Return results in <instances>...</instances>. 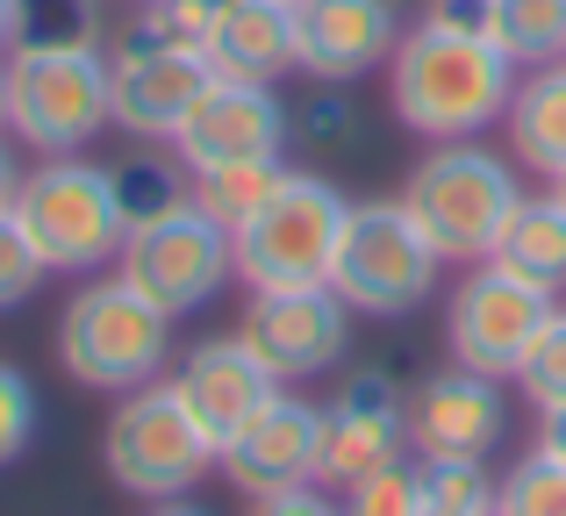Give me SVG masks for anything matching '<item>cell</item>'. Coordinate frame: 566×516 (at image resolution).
<instances>
[{
    "mask_svg": "<svg viewBox=\"0 0 566 516\" xmlns=\"http://www.w3.org/2000/svg\"><path fill=\"white\" fill-rule=\"evenodd\" d=\"M237 337L265 359V373L280 388H302V380L331 373L352 351V308L331 287H280V294H251Z\"/></svg>",
    "mask_w": 566,
    "mask_h": 516,
    "instance_id": "11",
    "label": "cell"
},
{
    "mask_svg": "<svg viewBox=\"0 0 566 516\" xmlns=\"http://www.w3.org/2000/svg\"><path fill=\"white\" fill-rule=\"evenodd\" d=\"M553 294L516 280L510 265L481 259L467 265V280L452 287L444 302V345H452V366H473V373H495V380H516L531 337L553 323Z\"/></svg>",
    "mask_w": 566,
    "mask_h": 516,
    "instance_id": "10",
    "label": "cell"
},
{
    "mask_svg": "<svg viewBox=\"0 0 566 516\" xmlns=\"http://www.w3.org/2000/svg\"><path fill=\"white\" fill-rule=\"evenodd\" d=\"M14 14H22V0H0V51H14Z\"/></svg>",
    "mask_w": 566,
    "mask_h": 516,
    "instance_id": "38",
    "label": "cell"
},
{
    "mask_svg": "<svg viewBox=\"0 0 566 516\" xmlns=\"http://www.w3.org/2000/svg\"><path fill=\"white\" fill-rule=\"evenodd\" d=\"M222 8H230V0H144L137 22L115 43H166V51H201L208 57V36H216Z\"/></svg>",
    "mask_w": 566,
    "mask_h": 516,
    "instance_id": "25",
    "label": "cell"
},
{
    "mask_svg": "<svg viewBox=\"0 0 566 516\" xmlns=\"http://www.w3.org/2000/svg\"><path fill=\"white\" fill-rule=\"evenodd\" d=\"M352 101H345V86H316V101H308L302 115H294V137H308V144H337V137H352Z\"/></svg>",
    "mask_w": 566,
    "mask_h": 516,
    "instance_id": "33",
    "label": "cell"
},
{
    "mask_svg": "<svg viewBox=\"0 0 566 516\" xmlns=\"http://www.w3.org/2000/svg\"><path fill=\"white\" fill-rule=\"evenodd\" d=\"M538 452H553V460L566 466V409H545V423H538Z\"/></svg>",
    "mask_w": 566,
    "mask_h": 516,
    "instance_id": "35",
    "label": "cell"
},
{
    "mask_svg": "<svg viewBox=\"0 0 566 516\" xmlns=\"http://www.w3.org/2000/svg\"><path fill=\"white\" fill-rule=\"evenodd\" d=\"M438 8H481V0H438Z\"/></svg>",
    "mask_w": 566,
    "mask_h": 516,
    "instance_id": "41",
    "label": "cell"
},
{
    "mask_svg": "<svg viewBox=\"0 0 566 516\" xmlns=\"http://www.w3.org/2000/svg\"><path fill=\"white\" fill-rule=\"evenodd\" d=\"M115 273H123L144 302H158L172 323H180L193 308H208L237 280V238L187 194V201H172V209L129 223Z\"/></svg>",
    "mask_w": 566,
    "mask_h": 516,
    "instance_id": "8",
    "label": "cell"
},
{
    "mask_svg": "<svg viewBox=\"0 0 566 516\" xmlns=\"http://www.w3.org/2000/svg\"><path fill=\"white\" fill-rule=\"evenodd\" d=\"M352 201L337 194L323 172H294L259 201V215L230 230L237 238V280L251 294H280V287H331V259L345 238Z\"/></svg>",
    "mask_w": 566,
    "mask_h": 516,
    "instance_id": "6",
    "label": "cell"
},
{
    "mask_svg": "<svg viewBox=\"0 0 566 516\" xmlns=\"http://www.w3.org/2000/svg\"><path fill=\"white\" fill-rule=\"evenodd\" d=\"M8 215L36 244L43 273H101V265L123 259V238H129L123 194H115V166H94L80 151L43 158L36 172H22Z\"/></svg>",
    "mask_w": 566,
    "mask_h": 516,
    "instance_id": "4",
    "label": "cell"
},
{
    "mask_svg": "<svg viewBox=\"0 0 566 516\" xmlns=\"http://www.w3.org/2000/svg\"><path fill=\"white\" fill-rule=\"evenodd\" d=\"M516 94V65L502 57V43L481 29L473 8H430L423 22L401 29L395 57H387V108L401 129L430 144L481 137L488 123H502Z\"/></svg>",
    "mask_w": 566,
    "mask_h": 516,
    "instance_id": "1",
    "label": "cell"
},
{
    "mask_svg": "<svg viewBox=\"0 0 566 516\" xmlns=\"http://www.w3.org/2000/svg\"><path fill=\"white\" fill-rule=\"evenodd\" d=\"M36 445V388L14 359H0V474Z\"/></svg>",
    "mask_w": 566,
    "mask_h": 516,
    "instance_id": "31",
    "label": "cell"
},
{
    "mask_svg": "<svg viewBox=\"0 0 566 516\" xmlns=\"http://www.w3.org/2000/svg\"><path fill=\"white\" fill-rule=\"evenodd\" d=\"M14 43H101V8L94 0H22Z\"/></svg>",
    "mask_w": 566,
    "mask_h": 516,
    "instance_id": "30",
    "label": "cell"
},
{
    "mask_svg": "<svg viewBox=\"0 0 566 516\" xmlns=\"http://www.w3.org/2000/svg\"><path fill=\"white\" fill-rule=\"evenodd\" d=\"M516 388H524V402L538 417L545 409H566V308H553V323L531 337L524 366H516Z\"/></svg>",
    "mask_w": 566,
    "mask_h": 516,
    "instance_id": "28",
    "label": "cell"
},
{
    "mask_svg": "<svg viewBox=\"0 0 566 516\" xmlns=\"http://www.w3.org/2000/svg\"><path fill=\"white\" fill-rule=\"evenodd\" d=\"M438 252L409 223L401 201H352L345 238L331 259V294L352 316H409L430 287H438Z\"/></svg>",
    "mask_w": 566,
    "mask_h": 516,
    "instance_id": "9",
    "label": "cell"
},
{
    "mask_svg": "<svg viewBox=\"0 0 566 516\" xmlns=\"http://www.w3.org/2000/svg\"><path fill=\"white\" fill-rule=\"evenodd\" d=\"M553 201H559V209H566V172H559V180H553Z\"/></svg>",
    "mask_w": 566,
    "mask_h": 516,
    "instance_id": "40",
    "label": "cell"
},
{
    "mask_svg": "<svg viewBox=\"0 0 566 516\" xmlns=\"http://www.w3.org/2000/svg\"><path fill=\"white\" fill-rule=\"evenodd\" d=\"M316 452H323V402H302L294 388H280L216 452V466L244 503H259V495H280V488H308L316 481Z\"/></svg>",
    "mask_w": 566,
    "mask_h": 516,
    "instance_id": "14",
    "label": "cell"
},
{
    "mask_svg": "<svg viewBox=\"0 0 566 516\" xmlns=\"http://www.w3.org/2000/svg\"><path fill=\"white\" fill-rule=\"evenodd\" d=\"M495 516H566V466L553 452H531L495 481Z\"/></svg>",
    "mask_w": 566,
    "mask_h": 516,
    "instance_id": "27",
    "label": "cell"
},
{
    "mask_svg": "<svg viewBox=\"0 0 566 516\" xmlns=\"http://www.w3.org/2000/svg\"><path fill=\"white\" fill-rule=\"evenodd\" d=\"M129 8H144V0H129Z\"/></svg>",
    "mask_w": 566,
    "mask_h": 516,
    "instance_id": "43",
    "label": "cell"
},
{
    "mask_svg": "<svg viewBox=\"0 0 566 516\" xmlns=\"http://www.w3.org/2000/svg\"><path fill=\"white\" fill-rule=\"evenodd\" d=\"M273 8H302V0H273Z\"/></svg>",
    "mask_w": 566,
    "mask_h": 516,
    "instance_id": "42",
    "label": "cell"
},
{
    "mask_svg": "<svg viewBox=\"0 0 566 516\" xmlns=\"http://www.w3.org/2000/svg\"><path fill=\"white\" fill-rule=\"evenodd\" d=\"M172 359V316L144 302L123 273L86 280L57 316V366L94 394H129L151 388Z\"/></svg>",
    "mask_w": 566,
    "mask_h": 516,
    "instance_id": "5",
    "label": "cell"
},
{
    "mask_svg": "<svg viewBox=\"0 0 566 516\" xmlns=\"http://www.w3.org/2000/svg\"><path fill=\"white\" fill-rule=\"evenodd\" d=\"M14 187H22V166H14V151H8V137H0V215H8V201H14Z\"/></svg>",
    "mask_w": 566,
    "mask_h": 516,
    "instance_id": "36",
    "label": "cell"
},
{
    "mask_svg": "<svg viewBox=\"0 0 566 516\" xmlns=\"http://www.w3.org/2000/svg\"><path fill=\"white\" fill-rule=\"evenodd\" d=\"M287 180V158H259V166H216V172H193V201L216 215L222 230H237L244 215H259V201Z\"/></svg>",
    "mask_w": 566,
    "mask_h": 516,
    "instance_id": "24",
    "label": "cell"
},
{
    "mask_svg": "<svg viewBox=\"0 0 566 516\" xmlns=\"http://www.w3.org/2000/svg\"><path fill=\"white\" fill-rule=\"evenodd\" d=\"M510 431V402H502L495 373H430L409 388V452L416 460H488Z\"/></svg>",
    "mask_w": 566,
    "mask_h": 516,
    "instance_id": "16",
    "label": "cell"
},
{
    "mask_svg": "<svg viewBox=\"0 0 566 516\" xmlns=\"http://www.w3.org/2000/svg\"><path fill=\"white\" fill-rule=\"evenodd\" d=\"M473 14H481V29L502 43V57L516 72L566 57V0H481Z\"/></svg>",
    "mask_w": 566,
    "mask_h": 516,
    "instance_id": "22",
    "label": "cell"
},
{
    "mask_svg": "<svg viewBox=\"0 0 566 516\" xmlns=\"http://www.w3.org/2000/svg\"><path fill=\"white\" fill-rule=\"evenodd\" d=\"M151 516H216V509H201L193 495H166V503H151Z\"/></svg>",
    "mask_w": 566,
    "mask_h": 516,
    "instance_id": "37",
    "label": "cell"
},
{
    "mask_svg": "<svg viewBox=\"0 0 566 516\" xmlns=\"http://www.w3.org/2000/svg\"><path fill=\"white\" fill-rule=\"evenodd\" d=\"M172 388H180V402L193 409V423L208 431V445L222 452L280 394V380L265 373V359L244 345V337H208V345H193L187 359H180Z\"/></svg>",
    "mask_w": 566,
    "mask_h": 516,
    "instance_id": "18",
    "label": "cell"
},
{
    "mask_svg": "<svg viewBox=\"0 0 566 516\" xmlns=\"http://www.w3.org/2000/svg\"><path fill=\"white\" fill-rule=\"evenodd\" d=\"M208 65L222 80H287L294 72V8H273V0H230L216 14V36H208Z\"/></svg>",
    "mask_w": 566,
    "mask_h": 516,
    "instance_id": "19",
    "label": "cell"
},
{
    "mask_svg": "<svg viewBox=\"0 0 566 516\" xmlns=\"http://www.w3.org/2000/svg\"><path fill=\"white\" fill-rule=\"evenodd\" d=\"M36 287H43L36 244L22 238V223H14V215H0V316H8V308H22Z\"/></svg>",
    "mask_w": 566,
    "mask_h": 516,
    "instance_id": "32",
    "label": "cell"
},
{
    "mask_svg": "<svg viewBox=\"0 0 566 516\" xmlns=\"http://www.w3.org/2000/svg\"><path fill=\"white\" fill-rule=\"evenodd\" d=\"M244 516H345L337 495H323V481H308V488H280V495H259Z\"/></svg>",
    "mask_w": 566,
    "mask_h": 516,
    "instance_id": "34",
    "label": "cell"
},
{
    "mask_svg": "<svg viewBox=\"0 0 566 516\" xmlns=\"http://www.w3.org/2000/svg\"><path fill=\"white\" fill-rule=\"evenodd\" d=\"M502 129H510L516 166L559 180L566 172V57L559 65H531L524 80H516L510 108H502Z\"/></svg>",
    "mask_w": 566,
    "mask_h": 516,
    "instance_id": "20",
    "label": "cell"
},
{
    "mask_svg": "<svg viewBox=\"0 0 566 516\" xmlns=\"http://www.w3.org/2000/svg\"><path fill=\"white\" fill-rule=\"evenodd\" d=\"M115 194H123V215L129 223H144V215H158V209H172V201H187L193 194V172L180 166V151H137V158H123L115 166Z\"/></svg>",
    "mask_w": 566,
    "mask_h": 516,
    "instance_id": "23",
    "label": "cell"
},
{
    "mask_svg": "<svg viewBox=\"0 0 566 516\" xmlns=\"http://www.w3.org/2000/svg\"><path fill=\"white\" fill-rule=\"evenodd\" d=\"M101 466L123 495L137 503H166V495H187L193 481L216 466V445L193 423V409L180 402L172 380H151V388L115 394V417L101 431Z\"/></svg>",
    "mask_w": 566,
    "mask_h": 516,
    "instance_id": "7",
    "label": "cell"
},
{
    "mask_svg": "<svg viewBox=\"0 0 566 516\" xmlns=\"http://www.w3.org/2000/svg\"><path fill=\"white\" fill-rule=\"evenodd\" d=\"M294 115L273 86L259 80H208V94L187 108V123L172 129V151L187 172H216V166H259V158H287Z\"/></svg>",
    "mask_w": 566,
    "mask_h": 516,
    "instance_id": "12",
    "label": "cell"
},
{
    "mask_svg": "<svg viewBox=\"0 0 566 516\" xmlns=\"http://www.w3.org/2000/svg\"><path fill=\"white\" fill-rule=\"evenodd\" d=\"M345 516H423V466L395 460L345 488Z\"/></svg>",
    "mask_w": 566,
    "mask_h": 516,
    "instance_id": "29",
    "label": "cell"
},
{
    "mask_svg": "<svg viewBox=\"0 0 566 516\" xmlns=\"http://www.w3.org/2000/svg\"><path fill=\"white\" fill-rule=\"evenodd\" d=\"M0 129H8V65H0Z\"/></svg>",
    "mask_w": 566,
    "mask_h": 516,
    "instance_id": "39",
    "label": "cell"
},
{
    "mask_svg": "<svg viewBox=\"0 0 566 516\" xmlns=\"http://www.w3.org/2000/svg\"><path fill=\"white\" fill-rule=\"evenodd\" d=\"M8 129L43 158H72L115 129L108 43H14L8 51Z\"/></svg>",
    "mask_w": 566,
    "mask_h": 516,
    "instance_id": "3",
    "label": "cell"
},
{
    "mask_svg": "<svg viewBox=\"0 0 566 516\" xmlns=\"http://www.w3.org/2000/svg\"><path fill=\"white\" fill-rule=\"evenodd\" d=\"M216 65L201 51H166V43H108V86H115V129L137 144H172L187 108L208 94Z\"/></svg>",
    "mask_w": 566,
    "mask_h": 516,
    "instance_id": "15",
    "label": "cell"
},
{
    "mask_svg": "<svg viewBox=\"0 0 566 516\" xmlns=\"http://www.w3.org/2000/svg\"><path fill=\"white\" fill-rule=\"evenodd\" d=\"M395 460H409V394L380 366H366L323 402L316 481L323 488H352V481H366L374 466H395Z\"/></svg>",
    "mask_w": 566,
    "mask_h": 516,
    "instance_id": "13",
    "label": "cell"
},
{
    "mask_svg": "<svg viewBox=\"0 0 566 516\" xmlns=\"http://www.w3.org/2000/svg\"><path fill=\"white\" fill-rule=\"evenodd\" d=\"M423 516H495V481L481 460H423Z\"/></svg>",
    "mask_w": 566,
    "mask_h": 516,
    "instance_id": "26",
    "label": "cell"
},
{
    "mask_svg": "<svg viewBox=\"0 0 566 516\" xmlns=\"http://www.w3.org/2000/svg\"><path fill=\"white\" fill-rule=\"evenodd\" d=\"M495 265H510L516 280H531V287H545V294H559L566 287V209L553 194H538V201H516V215L502 223V238H495V252H488Z\"/></svg>",
    "mask_w": 566,
    "mask_h": 516,
    "instance_id": "21",
    "label": "cell"
},
{
    "mask_svg": "<svg viewBox=\"0 0 566 516\" xmlns=\"http://www.w3.org/2000/svg\"><path fill=\"white\" fill-rule=\"evenodd\" d=\"M401 43V0H302L294 8V72L316 86H352Z\"/></svg>",
    "mask_w": 566,
    "mask_h": 516,
    "instance_id": "17",
    "label": "cell"
},
{
    "mask_svg": "<svg viewBox=\"0 0 566 516\" xmlns=\"http://www.w3.org/2000/svg\"><path fill=\"white\" fill-rule=\"evenodd\" d=\"M395 201L409 209V223L430 238V252L444 265H481L495 252L502 223L516 215L524 187H516L510 158H495L473 137H459V144H430L409 166V187H401Z\"/></svg>",
    "mask_w": 566,
    "mask_h": 516,
    "instance_id": "2",
    "label": "cell"
}]
</instances>
